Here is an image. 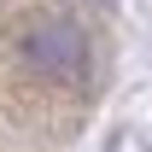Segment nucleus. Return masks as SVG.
Wrapping results in <instances>:
<instances>
[{
    "label": "nucleus",
    "mask_w": 152,
    "mask_h": 152,
    "mask_svg": "<svg viewBox=\"0 0 152 152\" xmlns=\"http://www.w3.org/2000/svg\"><path fill=\"white\" fill-rule=\"evenodd\" d=\"M23 64L35 76H47V82H58V88H82L88 82V35L76 29L70 18H41L23 29L18 41Z\"/></svg>",
    "instance_id": "obj_1"
}]
</instances>
